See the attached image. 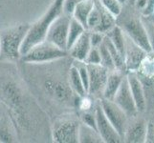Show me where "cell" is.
Returning <instances> with one entry per match:
<instances>
[{
	"mask_svg": "<svg viewBox=\"0 0 154 143\" xmlns=\"http://www.w3.org/2000/svg\"><path fill=\"white\" fill-rule=\"evenodd\" d=\"M0 101L9 108L15 126L20 130H27L30 118L24 104V94L17 78L12 75L0 76Z\"/></svg>",
	"mask_w": 154,
	"mask_h": 143,
	"instance_id": "1",
	"label": "cell"
},
{
	"mask_svg": "<svg viewBox=\"0 0 154 143\" xmlns=\"http://www.w3.org/2000/svg\"><path fill=\"white\" fill-rule=\"evenodd\" d=\"M62 3L63 0H55L49 10L35 23L30 26L28 34L21 47V56L35 45L46 40L51 24L54 22V20L58 15L63 13Z\"/></svg>",
	"mask_w": 154,
	"mask_h": 143,
	"instance_id": "2",
	"label": "cell"
},
{
	"mask_svg": "<svg viewBox=\"0 0 154 143\" xmlns=\"http://www.w3.org/2000/svg\"><path fill=\"white\" fill-rule=\"evenodd\" d=\"M29 24H20L9 28L0 33L1 54L3 57L10 60H17L21 57V47L30 29Z\"/></svg>",
	"mask_w": 154,
	"mask_h": 143,
	"instance_id": "3",
	"label": "cell"
},
{
	"mask_svg": "<svg viewBox=\"0 0 154 143\" xmlns=\"http://www.w3.org/2000/svg\"><path fill=\"white\" fill-rule=\"evenodd\" d=\"M68 54V51L62 50L45 40L29 50L21 56V59L28 64H43L61 59Z\"/></svg>",
	"mask_w": 154,
	"mask_h": 143,
	"instance_id": "4",
	"label": "cell"
},
{
	"mask_svg": "<svg viewBox=\"0 0 154 143\" xmlns=\"http://www.w3.org/2000/svg\"><path fill=\"white\" fill-rule=\"evenodd\" d=\"M71 18V15L63 13L58 15L50 26L46 40L60 49L67 51L68 34Z\"/></svg>",
	"mask_w": 154,
	"mask_h": 143,
	"instance_id": "5",
	"label": "cell"
},
{
	"mask_svg": "<svg viewBox=\"0 0 154 143\" xmlns=\"http://www.w3.org/2000/svg\"><path fill=\"white\" fill-rule=\"evenodd\" d=\"M100 103L103 108L104 115H106V118H108L110 123L113 125L116 131L118 132V134L124 139L126 127L127 124H128V119H127L128 115L113 100H109L102 97L100 99Z\"/></svg>",
	"mask_w": 154,
	"mask_h": 143,
	"instance_id": "6",
	"label": "cell"
},
{
	"mask_svg": "<svg viewBox=\"0 0 154 143\" xmlns=\"http://www.w3.org/2000/svg\"><path fill=\"white\" fill-rule=\"evenodd\" d=\"M121 28L124 30L125 34L133 40L137 45L143 48L146 52H149L151 47L147 39L146 31L143 24L141 17H127L123 22Z\"/></svg>",
	"mask_w": 154,
	"mask_h": 143,
	"instance_id": "7",
	"label": "cell"
},
{
	"mask_svg": "<svg viewBox=\"0 0 154 143\" xmlns=\"http://www.w3.org/2000/svg\"><path fill=\"white\" fill-rule=\"evenodd\" d=\"M79 126L81 123L74 119L58 120L53 129V139L58 143L79 142Z\"/></svg>",
	"mask_w": 154,
	"mask_h": 143,
	"instance_id": "8",
	"label": "cell"
},
{
	"mask_svg": "<svg viewBox=\"0 0 154 143\" xmlns=\"http://www.w3.org/2000/svg\"><path fill=\"white\" fill-rule=\"evenodd\" d=\"M87 68L89 73V87L87 94L91 97H102L110 71L102 64H87Z\"/></svg>",
	"mask_w": 154,
	"mask_h": 143,
	"instance_id": "9",
	"label": "cell"
},
{
	"mask_svg": "<svg viewBox=\"0 0 154 143\" xmlns=\"http://www.w3.org/2000/svg\"><path fill=\"white\" fill-rule=\"evenodd\" d=\"M95 113H96L97 118V130L99 132L100 136H102L103 142L106 143H119L124 141L113 125L110 123L108 118L104 115L102 106H100V100L95 104Z\"/></svg>",
	"mask_w": 154,
	"mask_h": 143,
	"instance_id": "10",
	"label": "cell"
},
{
	"mask_svg": "<svg viewBox=\"0 0 154 143\" xmlns=\"http://www.w3.org/2000/svg\"><path fill=\"white\" fill-rule=\"evenodd\" d=\"M113 101L118 105L119 107L123 109L128 116H136V115L139 113L136 107L133 95H132V93H131L126 75L124 78L123 82L121 84L118 92L115 94Z\"/></svg>",
	"mask_w": 154,
	"mask_h": 143,
	"instance_id": "11",
	"label": "cell"
},
{
	"mask_svg": "<svg viewBox=\"0 0 154 143\" xmlns=\"http://www.w3.org/2000/svg\"><path fill=\"white\" fill-rule=\"evenodd\" d=\"M147 54L143 48L137 45L126 35V49L125 55V70L128 73H137L144 57Z\"/></svg>",
	"mask_w": 154,
	"mask_h": 143,
	"instance_id": "12",
	"label": "cell"
},
{
	"mask_svg": "<svg viewBox=\"0 0 154 143\" xmlns=\"http://www.w3.org/2000/svg\"><path fill=\"white\" fill-rule=\"evenodd\" d=\"M126 76L138 112L144 113L147 106L144 83H143L140 76L137 75V73H127Z\"/></svg>",
	"mask_w": 154,
	"mask_h": 143,
	"instance_id": "13",
	"label": "cell"
},
{
	"mask_svg": "<svg viewBox=\"0 0 154 143\" xmlns=\"http://www.w3.org/2000/svg\"><path fill=\"white\" fill-rule=\"evenodd\" d=\"M148 124L144 119H137L132 123H128L126 127L124 140L132 143L146 142Z\"/></svg>",
	"mask_w": 154,
	"mask_h": 143,
	"instance_id": "14",
	"label": "cell"
},
{
	"mask_svg": "<svg viewBox=\"0 0 154 143\" xmlns=\"http://www.w3.org/2000/svg\"><path fill=\"white\" fill-rule=\"evenodd\" d=\"M91 48L92 45L90 41V31L86 30L68 50V52L76 61L84 62Z\"/></svg>",
	"mask_w": 154,
	"mask_h": 143,
	"instance_id": "15",
	"label": "cell"
},
{
	"mask_svg": "<svg viewBox=\"0 0 154 143\" xmlns=\"http://www.w3.org/2000/svg\"><path fill=\"white\" fill-rule=\"evenodd\" d=\"M125 76L123 73V71H120V70L111 71L109 73V76L107 78V81H106V85H105L102 97L109 99V100H113L115 94L118 92L121 84L124 80Z\"/></svg>",
	"mask_w": 154,
	"mask_h": 143,
	"instance_id": "16",
	"label": "cell"
},
{
	"mask_svg": "<svg viewBox=\"0 0 154 143\" xmlns=\"http://www.w3.org/2000/svg\"><path fill=\"white\" fill-rule=\"evenodd\" d=\"M105 35L110 39V41L116 47V49L120 52V54L125 58L126 49V34L124 30L121 28V26L116 25Z\"/></svg>",
	"mask_w": 154,
	"mask_h": 143,
	"instance_id": "17",
	"label": "cell"
},
{
	"mask_svg": "<svg viewBox=\"0 0 154 143\" xmlns=\"http://www.w3.org/2000/svg\"><path fill=\"white\" fill-rule=\"evenodd\" d=\"M96 0H82L74 10L72 16L77 19L79 23H82L87 29V20L90 13L95 6Z\"/></svg>",
	"mask_w": 154,
	"mask_h": 143,
	"instance_id": "18",
	"label": "cell"
},
{
	"mask_svg": "<svg viewBox=\"0 0 154 143\" xmlns=\"http://www.w3.org/2000/svg\"><path fill=\"white\" fill-rule=\"evenodd\" d=\"M79 139L82 143H99L103 142L102 136H100L99 132L89 127L85 124L81 122L79 126Z\"/></svg>",
	"mask_w": 154,
	"mask_h": 143,
	"instance_id": "19",
	"label": "cell"
},
{
	"mask_svg": "<svg viewBox=\"0 0 154 143\" xmlns=\"http://www.w3.org/2000/svg\"><path fill=\"white\" fill-rule=\"evenodd\" d=\"M69 82H70V87L75 92L79 97H83L87 94L85 87L83 85L82 77L79 76V69L77 66H73L69 70Z\"/></svg>",
	"mask_w": 154,
	"mask_h": 143,
	"instance_id": "20",
	"label": "cell"
},
{
	"mask_svg": "<svg viewBox=\"0 0 154 143\" xmlns=\"http://www.w3.org/2000/svg\"><path fill=\"white\" fill-rule=\"evenodd\" d=\"M137 73L143 78L154 79V52H149L146 55Z\"/></svg>",
	"mask_w": 154,
	"mask_h": 143,
	"instance_id": "21",
	"label": "cell"
},
{
	"mask_svg": "<svg viewBox=\"0 0 154 143\" xmlns=\"http://www.w3.org/2000/svg\"><path fill=\"white\" fill-rule=\"evenodd\" d=\"M100 5H102V4H100ZM116 19H117L116 16H114L112 13H109L107 10H105L102 6V15H100V23L97 26V28L95 29L94 31L106 34L111 29H113L117 25L116 24Z\"/></svg>",
	"mask_w": 154,
	"mask_h": 143,
	"instance_id": "22",
	"label": "cell"
},
{
	"mask_svg": "<svg viewBox=\"0 0 154 143\" xmlns=\"http://www.w3.org/2000/svg\"><path fill=\"white\" fill-rule=\"evenodd\" d=\"M87 29L84 26L79 23L77 19L73 16L71 18L70 27H69V34H68V41H67V51L72 47V45L81 37L82 34Z\"/></svg>",
	"mask_w": 154,
	"mask_h": 143,
	"instance_id": "23",
	"label": "cell"
},
{
	"mask_svg": "<svg viewBox=\"0 0 154 143\" xmlns=\"http://www.w3.org/2000/svg\"><path fill=\"white\" fill-rule=\"evenodd\" d=\"M100 15H102V5L99 2V0L95 1V6L90 13L88 20H87V30L88 31H94L97 28V26L100 23Z\"/></svg>",
	"mask_w": 154,
	"mask_h": 143,
	"instance_id": "24",
	"label": "cell"
},
{
	"mask_svg": "<svg viewBox=\"0 0 154 143\" xmlns=\"http://www.w3.org/2000/svg\"><path fill=\"white\" fill-rule=\"evenodd\" d=\"M99 50L100 52V64H102L103 66H104L105 68H107L110 72L117 70L115 62L113 60V57L110 55L107 47L104 45V43H103L100 46H99Z\"/></svg>",
	"mask_w": 154,
	"mask_h": 143,
	"instance_id": "25",
	"label": "cell"
},
{
	"mask_svg": "<svg viewBox=\"0 0 154 143\" xmlns=\"http://www.w3.org/2000/svg\"><path fill=\"white\" fill-rule=\"evenodd\" d=\"M99 2L102 4V6L105 10H107L109 13H112L114 16L118 17L122 13L123 5L119 2V0H99Z\"/></svg>",
	"mask_w": 154,
	"mask_h": 143,
	"instance_id": "26",
	"label": "cell"
},
{
	"mask_svg": "<svg viewBox=\"0 0 154 143\" xmlns=\"http://www.w3.org/2000/svg\"><path fill=\"white\" fill-rule=\"evenodd\" d=\"M141 18L143 21V24L145 26L147 39L151 47V51L154 52V22L150 19L149 16H146V15H143Z\"/></svg>",
	"mask_w": 154,
	"mask_h": 143,
	"instance_id": "27",
	"label": "cell"
},
{
	"mask_svg": "<svg viewBox=\"0 0 154 143\" xmlns=\"http://www.w3.org/2000/svg\"><path fill=\"white\" fill-rule=\"evenodd\" d=\"M81 121H82V123L97 130V118H96V113H95V107H94L93 111L90 110V111H84V112H82Z\"/></svg>",
	"mask_w": 154,
	"mask_h": 143,
	"instance_id": "28",
	"label": "cell"
},
{
	"mask_svg": "<svg viewBox=\"0 0 154 143\" xmlns=\"http://www.w3.org/2000/svg\"><path fill=\"white\" fill-rule=\"evenodd\" d=\"M14 136L13 133L11 132L8 123L5 120L0 119V142H14Z\"/></svg>",
	"mask_w": 154,
	"mask_h": 143,
	"instance_id": "29",
	"label": "cell"
},
{
	"mask_svg": "<svg viewBox=\"0 0 154 143\" xmlns=\"http://www.w3.org/2000/svg\"><path fill=\"white\" fill-rule=\"evenodd\" d=\"M86 64L89 65H95V64H100V52L99 50V47H92L90 50L89 54L86 57L85 61Z\"/></svg>",
	"mask_w": 154,
	"mask_h": 143,
	"instance_id": "30",
	"label": "cell"
},
{
	"mask_svg": "<svg viewBox=\"0 0 154 143\" xmlns=\"http://www.w3.org/2000/svg\"><path fill=\"white\" fill-rule=\"evenodd\" d=\"M82 0H63L62 3V12L68 15H73L76 7L81 3Z\"/></svg>",
	"mask_w": 154,
	"mask_h": 143,
	"instance_id": "31",
	"label": "cell"
},
{
	"mask_svg": "<svg viewBox=\"0 0 154 143\" xmlns=\"http://www.w3.org/2000/svg\"><path fill=\"white\" fill-rule=\"evenodd\" d=\"M90 31V41H91L92 47H99L103 43V40L105 37L104 34L95 31Z\"/></svg>",
	"mask_w": 154,
	"mask_h": 143,
	"instance_id": "32",
	"label": "cell"
},
{
	"mask_svg": "<svg viewBox=\"0 0 154 143\" xmlns=\"http://www.w3.org/2000/svg\"><path fill=\"white\" fill-rule=\"evenodd\" d=\"M81 100H79V109H81L82 112L84 111H90L92 108L95 107V104L92 102V99L88 97V94L83 95V97H79Z\"/></svg>",
	"mask_w": 154,
	"mask_h": 143,
	"instance_id": "33",
	"label": "cell"
},
{
	"mask_svg": "<svg viewBox=\"0 0 154 143\" xmlns=\"http://www.w3.org/2000/svg\"><path fill=\"white\" fill-rule=\"evenodd\" d=\"M153 10H154V0H148L146 7L142 12V13H143V15H146V16H148V15H151L153 13Z\"/></svg>",
	"mask_w": 154,
	"mask_h": 143,
	"instance_id": "34",
	"label": "cell"
},
{
	"mask_svg": "<svg viewBox=\"0 0 154 143\" xmlns=\"http://www.w3.org/2000/svg\"><path fill=\"white\" fill-rule=\"evenodd\" d=\"M146 142H154V126L152 125V123H149L147 127Z\"/></svg>",
	"mask_w": 154,
	"mask_h": 143,
	"instance_id": "35",
	"label": "cell"
},
{
	"mask_svg": "<svg viewBox=\"0 0 154 143\" xmlns=\"http://www.w3.org/2000/svg\"><path fill=\"white\" fill-rule=\"evenodd\" d=\"M147 1L148 0H135V3H134V6L137 10H144L145 8L146 7L147 5Z\"/></svg>",
	"mask_w": 154,
	"mask_h": 143,
	"instance_id": "36",
	"label": "cell"
},
{
	"mask_svg": "<svg viewBox=\"0 0 154 143\" xmlns=\"http://www.w3.org/2000/svg\"><path fill=\"white\" fill-rule=\"evenodd\" d=\"M119 2H120L122 5H125V3H127V0H119Z\"/></svg>",
	"mask_w": 154,
	"mask_h": 143,
	"instance_id": "37",
	"label": "cell"
},
{
	"mask_svg": "<svg viewBox=\"0 0 154 143\" xmlns=\"http://www.w3.org/2000/svg\"><path fill=\"white\" fill-rule=\"evenodd\" d=\"M127 2H128L129 4L134 5V3H135V0H127Z\"/></svg>",
	"mask_w": 154,
	"mask_h": 143,
	"instance_id": "38",
	"label": "cell"
},
{
	"mask_svg": "<svg viewBox=\"0 0 154 143\" xmlns=\"http://www.w3.org/2000/svg\"><path fill=\"white\" fill-rule=\"evenodd\" d=\"M0 54H1V39H0Z\"/></svg>",
	"mask_w": 154,
	"mask_h": 143,
	"instance_id": "39",
	"label": "cell"
},
{
	"mask_svg": "<svg viewBox=\"0 0 154 143\" xmlns=\"http://www.w3.org/2000/svg\"><path fill=\"white\" fill-rule=\"evenodd\" d=\"M0 119H1V113H0Z\"/></svg>",
	"mask_w": 154,
	"mask_h": 143,
	"instance_id": "40",
	"label": "cell"
},
{
	"mask_svg": "<svg viewBox=\"0 0 154 143\" xmlns=\"http://www.w3.org/2000/svg\"><path fill=\"white\" fill-rule=\"evenodd\" d=\"M151 15H154V10H153V13H152V14H151Z\"/></svg>",
	"mask_w": 154,
	"mask_h": 143,
	"instance_id": "41",
	"label": "cell"
}]
</instances>
